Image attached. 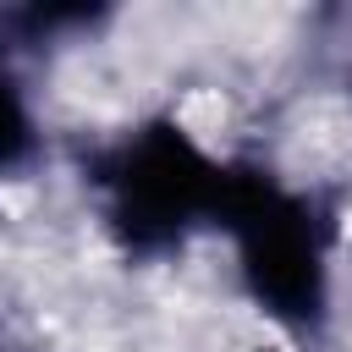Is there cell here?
<instances>
[{
    "label": "cell",
    "mask_w": 352,
    "mask_h": 352,
    "mask_svg": "<svg viewBox=\"0 0 352 352\" xmlns=\"http://www.w3.org/2000/svg\"><path fill=\"white\" fill-rule=\"evenodd\" d=\"M38 154V126H33V110H28V94L22 82L0 66V170H16Z\"/></svg>",
    "instance_id": "obj_3"
},
{
    "label": "cell",
    "mask_w": 352,
    "mask_h": 352,
    "mask_svg": "<svg viewBox=\"0 0 352 352\" xmlns=\"http://www.w3.org/2000/svg\"><path fill=\"white\" fill-rule=\"evenodd\" d=\"M94 187L121 248L165 253L182 248L198 226L220 220L226 165L182 121H143L104 148V160L94 165Z\"/></svg>",
    "instance_id": "obj_1"
},
{
    "label": "cell",
    "mask_w": 352,
    "mask_h": 352,
    "mask_svg": "<svg viewBox=\"0 0 352 352\" xmlns=\"http://www.w3.org/2000/svg\"><path fill=\"white\" fill-rule=\"evenodd\" d=\"M236 236V270L258 314L286 330H319L330 308V264L324 231L302 192L280 187L270 170L226 165L220 220Z\"/></svg>",
    "instance_id": "obj_2"
}]
</instances>
